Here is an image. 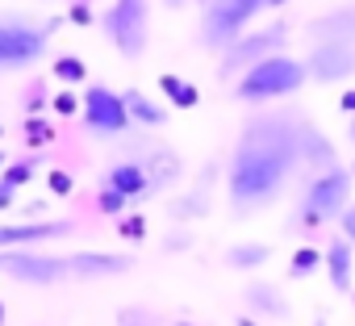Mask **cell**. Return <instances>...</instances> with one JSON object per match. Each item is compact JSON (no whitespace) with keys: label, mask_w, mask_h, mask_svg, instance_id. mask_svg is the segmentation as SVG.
<instances>
[{"label":"cell","mask_w":355,"mask_h":326,"mask_svg":"<svg viewBox=\"0 0 355 326\" xmlns=\"http://www.w3.org/2000/svg\"><path fill=\"white\" fill-rule=\"evenodd\" d=\"M301 163V117L293 113H268L251 117L247 130L234 142L230 168H226V197L239 214L263 209L276 201Z\"/></svg>","instance_id":"obj_1"},{"label":"cell","mask_w":355,"mask_h":326,"mask_svg":"<svg viewBox=\"0 0 355 326\" xmlns=\"http://www.w3.org/2000/svg\"><path fill=\"white\" fill-rule=\"evenodd\" d=\"M309 80V67L293 55H272L263 63H255L251 71H243L234 80V101L243 105H268V101H284L293 92H301Z\"/></svg>","instance_id":"obj_2"},{"label":"cell","mask_w":355,"mask_h":326,"mask_svg":"<svg viewBox=\"0 0 355 326\" xmlns=\"http://www.w3.org/2000/svg\"><path fill=\"white\" fill-rule=\"evenodd\" d=\"M101 30L121 59H142L150 42V0H113L101 17Z\"/></svg>","instance_id":"obj_3"},{"label":"cell","mask_w":355,"mask_h":326,"mask_svg":"<svg viewBox=\"0 0 355 326\" xmlns=\"http://www.w3.org/2000/svg\"><path fill=\"white\" fill-rule=\"evenodd\" d=\"M55 30H59V22L34 26V22H26V17H5V13H0V71L34 67V63L46 55Z\"/></svg>","instance_id":"obj_4"},{"label":"cell","mask_w":355,"mask_h":326,"mask_svg":"<svg viewBox=\"0 0 355 326\" xmlns=\"http://www.w3.org/2000/svg\"><path fill=\"white\" fill-rule=\"evenodd\" d=\"M351 172L347 168H330V172H318L301 197V222L305 226H322L326 218H343L351 209Z\"/></svg>","instance_id":"obj_5"},{"label":"cell","mask_w":355,"mask_h":326,"mask_svg":"<svg viewBox=\"0 0 355 326\" xmlns=\"http://www.w3.org/2000/svg\"><path fill=\"white\" fill-rule=\"evenodd\" d=\"M268 0H209V9L201 17V42L214 51H226L230 42H239L247 34V26L255 22V13Z\"/></svg>","instance_id":"obj_6"},{"label":"cell","mask_w":355,"mask_h":326,"mask_svg":"<svg viewBox=\"0 0 355 326\" xmlns=\"http://www.w3.org/2000/svg\"><path fill=\"white\" fill-rule=\"evenodd\" d=\"M284 42H288V26H263V30H255V34H243L239 42H230L226 46V55H222V63H218V76L222 80H234V76H243V71H251L255 63H263V59H272V55H284Z\"/></svg>","instance_id":"obj_7"},{"label":"cell","mask_w":355,"mask_h":326,"mask_svg":"<svg viewBox=\"0 0 355 326\" xmlns=\"http://www.w3.org/2000/svg\"><path fill=\"white\" fill-rule=\"evenodd\" d=\"M0 272L9 280L34 284V289H51L63 276H71V255H46L34 247H13V251H0Z\"/></svg>","instance_id":"obj_8"},{"label":"cell","mask_w":355,"mask_h":326,"mask_svg":"<svg viewBox=\"0 0 355 326\" xmlns=\"http://www.w3.org/2000/svg\"><path fill=\"white\" fill-rule=\"evenodd\" d=\"M80 121L88 126V134L113 138V134H125L134 117H130L121 92H113V88H105V84H88V88H84V101H80Z\"/></svg>","instance_id":"obj_9"},{"label":"cell","mask_w":355,"mask_h":326,"mask_svg":"<svg viewBox=\"0 0 355 326\" xmlns=\"http://www.w3.org/2000/svg\"><path fill=\"white\" fill-rule=\"evenodd\" d=\"M305 67H309V80H318V84H338V80L355 76V42H347V38H326V42L305 59Z\"/></svg>","instance_id":"obj_10"},{"label":"cell","mask_w":355,"mask_h":326,"mask_svg":"<svg viewBox=\"0 0 355 326\" xmlns=\"http://www.w3.org/2000/svg\"><path fill=\"white\" fill-rule=\"evenodd\" d=\"M101 189H113V193H121L125 201H142V197H150V193H155V176L142 168L138 159H117L113 168L105 172Z\"/></svg>","instance_id":"obj_11"},{"label":"cell","mask_w":355,"mask_h":326,"mask_svg":"<svg viewBox=\"0 0 355 326\" xmlns=\"http://www.w3.org/2000/svg\"><path fill=\"white\" fill-rule=\"evenodd\" d=\"M63 234H71L67 218H55V222H5V226H0V251L38 247L46 239H63Z\"/></svg>","instance_id":"obj_12"},{"label":"cell","mask_w":355,"mask_h":326,"mask_svg":"<svg viewBox=\"0 0 355 326\" xmlns=\"http://www.w3.org/2000/svg\"><path fill=\"white\" fill-rule=\"evenodd\" d=\"M326 276L334 293H355V247L343 234H334L326 247Z\"/></svg>","instance_id":"obj_13"},{"label":"cell","mask_w":355,"mask_h":326,"mask_svg":"<svg viewBox=\"0 0 355 326\" xmlns=\"http://www.w3.org/2000/svg\"><path fill=\"white\" fill-rule=\"evenodd\" d=\"M125 268H130V259L109 255V251H76L71 255V276H117Z\"/></svg>","instance_id":"obj_14"},{"label":"cell","mask_w":355,"mask_h":326,"mask_svg":"<svg viewBox=\"0 0 355 326\" xmlns=\"http://www.w3.org/2000/svg\"><path fill=\"white\" fill-rule=\"evenodd\" d=\"M301 159H305V163H313V168H322V172L338 168V163H334V151H330V142L318 134V126H313L309 117H301Z\"/></svg>","instance_id":"obj_15"},{"label":"cell","mask_w":355,"mask_h":326,"mask_svg":"<svg viewBox=\"0 0 355 326\" xmlns=\"http://www.w3.org/2000/svg\"><path fill=\"white\" fill-rule=\"evenodd\" d=\"M121 96H125V109H130V117H134L138 126H150V130H155V126H163V121H167V109H163V105H155L146 92L130 88V92H121Z\"/></svg>","instance_id":"obj_16"},{"label":"cell","mask_w":355,"mask_h":326,"mask_svg":"<svg viewBox=\"0 0 355 326\" xmlns=\"http://www.w3.org/2000/svg\"><path fill=\"white\" fill-rule=\"evenodd\" d=\"M159 88H163V96H167L175 109H193V105L201 101L197 84H189V80H180V76H159Z\"/></svg>","instance_id":"obj_17"},{"label":"cell","mask_w":355,"mask_h":326,"mask_svg":"<svg viewBox=\"0 0 355 326\" xmlns=\"http://www.w3.org/2000/svg\"><path fill=\"white\" fill-rule=\"evenodd\" d=\"M268 255H272L268 243H239V247H230L226 264L230 268H259V264H268Z\"/></svg>","instance_id":"obj_18"},{"label":"cell","mask_w":355,"mask_h":326,"mask_svg":"<svg viewBox=\"0 0 355 326\" xmlns=\"http://www.w3.org/2000/svg\"><path fill=\"white\" fill-rule=\"evenodd\" d=\"M247 301H251L255 309H263V314H276V318L288 314V301H284L272 284H251V289H247Z\"/></svg>","instance_id":"obj_19"},{"label":"cell","mask_w":355,"mask_h":326,"mask_svg":"<svg viewBox=\"0 0 355 326\" xmlns=\"http://www.w3.org/2000/svg\"><path fill=\"white\" fill-rule=\"evenodd\" d=\"M318 268H326V251H313V247H297L293 251V264H288L293 276H313Z\"/></svg>","instance_id":"obj_20"},{"label":"cell","mask_w":355,"mask_h":326,"mask_svg":"<svg viewBox=\"0 0 355 326\" xmlns=\"http://www.w3.org/2000/svg\"><path fill=\"white\" fill-rule=\"evenodd\" d=\"M55 80H63V84H84L88 71H84V63H80L76 55H67V59H55Z\"/></svg>","instance_id":"obj_21"},{"label":"cell","mask_w":355,"mask_h":326,"mask_svg":"<svg viewBox=\"0 0 355 326\" xmlns=\"http://www.w3.org/2000/svg\"><path fill=\"white\" fill-rule=\"evenodd\" d=\"M30 176H34V159H21V163H13V168L0 176L9 189H17V185H30Z\"/></svg>","instance_id":"obj_22"},{"label":"cell","mask_w":355,"mask_h":326,"mask_svg":"<svg viewBox=\"0 0 355 326\" xmlns=\"http://www.w3.org/2000/svg\"><path fill=\"white\" fill-rule=\"evenodd\" d=\"M125 205H130V201H125L121 193H113V189H101V209H105V214H121Z\"/></svg>","instance_id":"obj_23"},{"label":"cell","mask_w":355,"mask_h":326,"mask_svg":"<svg viewBox=\"0 0 355 326\" xmlns=\"http://www.w3.org/2000/svg\"><path fill=\"white\" fill-rule=\"evenodd\" d=\"M338 230H343V239H347V243L355 247V201H351V209H347V214L338 218Z\"/></svg>","instance_id":"obj_24"},{"label":"cell","mask_w":355,"mask_h":326,"mask_svg":"<svg viewBox=\"0 0 355 326\" xmlns=\"http://www.w3.org/2000/svg\"><path fill=\"white\" fill-rule=\"evenodd\" d=\"M51 193L67 197V193H71V176H67V172H51Z\"/></svg>","instance_id":"obj_25"},{"label":"cell","mask_w":355,"mask_h":326,"mask_svg":"<svg viewBox=\"0 0 355 326\" xmlns=\"http://www.w3.org/2000/svg\"><path fill=\"white\" fill-rule=\"evenodd\" d=\"M71 22H76V26H88V22H92V9H88V5H76V9H71Z\"/></svg>","instance_id":"obj_26"},{"label":"cell","mask_w":355,"mask_h":326,"mask_svg":"<svg viewBox=\"0 0 355 326\" xmlns=\"http://www.w3.org/2000/svg\"><path fill=\"white\" fill-rule=\"evenodd\" d=\"M121 230H125L130 239H138V234H142V218H125V226H121Z\"/></svg>","instance_id":"obj_27"},{"label":"cell","mask_w":355,"mask_h":326,"mask_svg":"<svg viewBox=\"0 0 355 326\" xmlns=\"http://www.w3.org/2000/svg\"><path fill=\"white\" fill-rule=\"evenodd\" d=\"M9 201H13V189H9L5 180H0V209H9Z\"/></svg>","instance_id":"obj_28"},{"label":"cell","mask_w":355,"mask_h":326,"mask_svg":"<svg viewBox=\"0 0 355 326\" xmlns=\"http://www.w3.org/2000/svg\"><path fill=\"white\" fill-rule=\"evenodd\" d=\"M338 109H343V113H355V88H351V92L338 101Z\"/></svg>","instance_id":"obj_29"},{"label":"cell","mask_w":355,"mask_h":326,"mask_svg":"<svg viewBox=\"0 0 355 326\" xmlns=\"http://www.w3.org/2000/svg\"><path fill=\"white\" fill-rule=\"evenodd\" d=\"M163 5H167V9H180V5H189V0H163Z\"/></svg>","instance_id":"obj_30"},{"label":"cell","mask_w":355,"mask_h":326,"mask_svg":"<svg viewBox=\"0 0 355 326\" xmlns=\"http://www.w3.org/2000/svg\"><path fill=\"white\" fill-rule=\"evenodd\" d=\"M239 326H259V322L255 318H239Z\"/></svg>","instance_id":"obj_31"},{"label":"cell","mask_w":355,"mask_h":326,"mask_svg":"<svg viewBox=\"0 0 355 326\" xmlns=\"http://www.w3.org/2000/svg\"><path fill=\"white\" fill-rule=\"evenodd\" d=\"M280 5H288V0H268V9H280Z\"/></svg>","instance_id":"obj_32"},{"label":"cell","mask_w":355,"mask_h":326,"mask_svg":"<svg viewBox=\"0 0 355 326\" xmlns=\"http://www.w3.org/2000/svg\"><path fill=\"white\" fill-rule=\"evenodd\" d=\"M0 168H5V151H0Z\"/></svg>","instance_id":"obj_33"},{"label":"cell","mask_w":355,"mask_h":326,"mask_svg":"<svg viewBox=\"0 0 355 326\" xmlns=\"http://www.w3.org/2000/svg\"><path fill=\"white\" fill-rule=\"evenodd\" d=\"M0 322H5V305H0Z\"/></svg>","instance_id":"obj_34"},{"label":"cell","mask_w":355,"mask_h":326,"mask_svg":"<svg viewBox=\"0 0 355 326\" xmlns=\"http://www.w3.org/2000/svg\"><path fill=\"white\" fill-rule=\"evenodd\" d=\"M351 138H355V121H351Z\"/></svg>","instance_id":"obj_35"},{"label":"cell","mask_w":355,"mask_h":326,"mask_svg":"<svg viewBox=\"0 0 355 326\" xmlns=\"http://www.w3.org/2000/svg\"><path fill=\"white\" fill-rule=\"evenodd\" d=\"M318 326H326V322H318Z\"/></svg>","instance_id":"obj_36"},{"label":"cell","mask_w":355,"mask_h":326,"mask_svg":"<svg viewBox=\"0 0 355 326\" xmlns=\"http://www.w3.org/2000/svg\"><path fill=\"white\" fill-rule=\"evenodd\" d=\"M351 297H355V293H351Z\"/></svg>","instance_id":"obj_37"}]
</instances>
